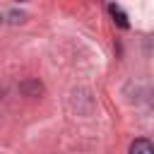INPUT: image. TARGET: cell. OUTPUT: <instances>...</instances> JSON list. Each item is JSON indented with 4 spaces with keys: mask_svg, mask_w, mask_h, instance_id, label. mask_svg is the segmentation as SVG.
Returning a JSON list of instances; mask_svg holds the SVG:
<instances>
[{
    "mask_svg": "<svg viewBox=\"0 0 154 154\" xmlns=\"http://www.w3.org/2000/svg\"><path fill=\"white\" fill-rule=\"evenodd\" d=\"M130 154H154V147H152V142L149 140H135L132 142V147H130Z\"/></svg>",
    "mask_w": 154,
    "mask_h": 154,
    "instance_id": "obj_1",
    "label": "cell"
},
{
    "mask_svg": "<svg viewBox=\"0 0 154 154\" xmlns=\"http://www.w3.org/2000/svg\"><path fill=\"white\" fill-rule=\"evenodd\" d=\"M108 12H111V14L116 17V22H118V24H120L123 29H128V17H125V14L120 12V7H116V5H111V7H108Z\"/></svg>",
    "mask_w": 154,
    "mask_h": 154,
    "instance_id": "obj_2",
    "label": "cell"
}]
</instances>
